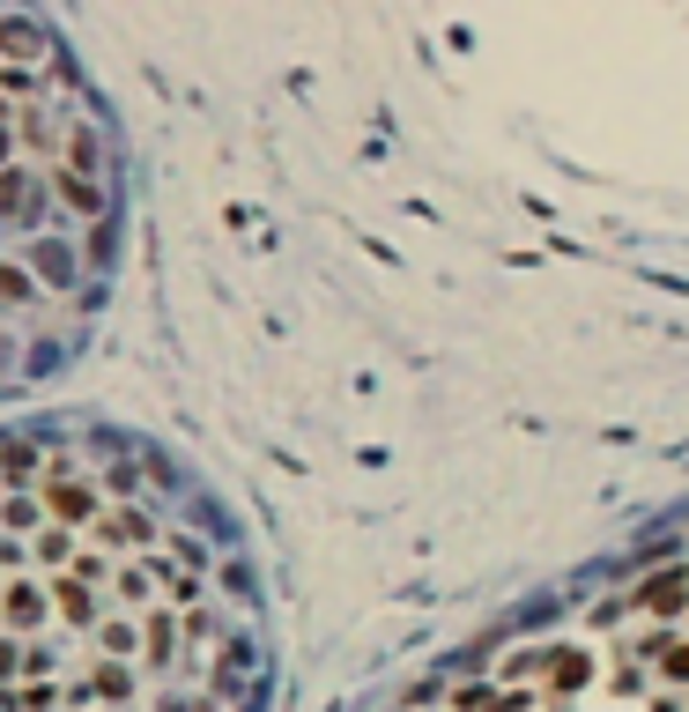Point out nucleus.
<instances>
[{
    "label": "nucleus",
    "mask_w": 689,
    "mask_h": 712,
    "mask_svg": "<svg viewBox=\"0 0 689 712\" xmlns=\"http://www.w3.org/2000/svg\"><path fill=\"white\" fill-rule=\"evenodd\" d=\"M52 513H60V519H90V513H97V491H90V483H52Z\"/></svg>",
    "instance_id": "obj_1"
},
{
    "label": "nucleus",
    "mask_w": 689,
    "mask_h": 712,
    "mask_svg": "<svg viewBox=\"0 0 689 712\" xmlns=\"http://www.w3.org/2000/svg\"><path fill=\"white\" fill-rule=\"evenodd\" d=\"M645 609H653V616L682 609V571H675V579H653V587H645Z\"/></svg>",
    "instance_id": "obj_2"
},
{
    "label": "nucleus",
    "mask_w": 689,
    "mask_h": 712,
    "mask_svg": "<svg viewBox=\"0 0 689 712\" xmlns=\"http://www.w3.org/2000/svg\"><path fill=\"white\" fill-rule=\"evenodd\" d=\"M0 609H8V623H23V631H30V623L45 616V601H38L30 587H8V601H0Z\"/></svg>",
    "instance_id": "obj_3"
},
{
    "label": "nucleus",
    "mask_w": 689,
    "mask_h": 712,
    "mask_svg": "<svg viewBox=\"0 0 689 712\" xmlns=\"http://www.w3.org/2000/svg\"><path fill=\"white\" fill-rule=\"evenodd\" d=\"M0 208H8V216H15V208H38V186H30V178H0Z\"/></svg>",
    "instance_id": "obj_4"
},
{
    "label": "nucleus",
    "mask_w": 689,
    "mask_h": 712,
    "mask_svg": "<svg viewBox=\"0 0 689 712\" xmlns=\"http://www.w3.org/2000/svg\"><path fill=\"white\" fill-rule=\"evenodd\" d=\"M60 200H67V208H82V216H90V208H97V186H90V178H60Z\"/></svg>",
    "instance_id": "obj_5"
},
{
    "label": "nucleus",
    "mask_w": 689,
    "mask_h": 712,
    "mask_svg": "<svg viewBox=\"0 0 689 712\" xmlns=\"http://www.w3.org/2000/svg\"><path fill=\"white\" fill-rule=\"evenodd\" d=\"M549 668H556V683H564V690L586 683V653H549Z\"/></svg>",
    "instance_id": "obj_6"
},
{
    "label": "nucleus",
    "mask_w": 689,
    "mask_h": 712,
    "mask_svg": "<svg viewBox=\"0 0 689 712\" xmlns=\"http://www.w3.org/2000/svg\"><path fill=\"white\" fill-rule=\"evenodd\" d=\"M0 45H8V52H38V23H0Z\"/></svg>",
    "instance_id": "obj_7"
},
{
    "label": "nucleus",
    "mask_w": 689,
    "mask_h": 712,
    "mask_svg": "<svg viewBox=\"0 0 689 712\" xmlns=\"http://www.w3.org/2000/svg\"><path fill=\"white\" fill-rule=\"evenodd\" d=\"M60 609H67L74 623H90V616H97V609H90V594H82V587H60Z\"/></svg>",
    "instance_id": "obj_8"
},
{
    "label": "nucleus",
    "mask_w": 689,
    "mask_h": 712,
    "mask_svg": "<svg viewBox=\"0 0 689 712\" xmlns=\"http://www.w3.org/2000/svg\"><path fill=\"white\" fill-rule=\"evenodd\" d=\"M660 675H667V683H689V646H675V653H667Z\"/></svg>",
    "instance_id": "obj_9"
},
{
    "label": "nucleus",
    "mask_w": 689,
    "mask_h": 712,
    "mask_svg": "<svg viewBox=\"0 0 689 712\" xmlns=\"http://www.w3.org/2000/svg\"><path fill=\"white\" fill-rule=\"evenodd\" d=\"M0 164H8V134H0Z\"/></svg>",
    "instance_id": "obj_10"
}]
</instances>
